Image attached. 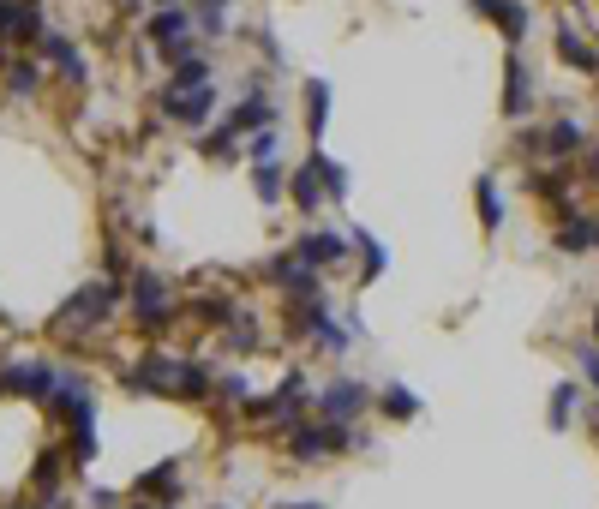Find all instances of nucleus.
I'll return each mask as SVG.
<instances>
[{
	"label": "nucleus",
	"instance_id": "nucleus-1",
	"mask_svg": "<svg viewBox=\"0 0 599 509\" xmlns=\"http://www.w3.org/2000/svg\"><path fill=\"white\" fill-rule=\"evenodd\" d=\"M126 390H150V396H210V366L204 360H168V354H144L138 372H126Z\"/></svg>",
	"mask_w": 599,
	"mask_h": 509
},
{
	"label": "nucleus",
	"instance_id": "nucleus-2",
	"mask_svg": "<svg viewBox=\"0 0 599 509\" xmlns=\"http://www.w3.org/2000/svg\"><path fill=\"white\" fill-rule=\"evenodd\" d=\"M114 306H120L114 282H84V288H78V294L48 318V330H96V324L114 318Z\"/></svg>",
	"mask_w": 599,
	"mask_h": 509
},
{
	"label": "nucleus",
	"instance_id": "nucleus-3",
	"mask_svg": "<svg viewBox=\"0 0 599 509\" xmlns=\"http://www.w3.org/2000/svg\"><path fill=\"white\" fill-rule=\"evenodd\" d=\"M348 444L360 450L366 438H360V432H348V426H336V420H324V426H300V432L288 438V456L312 468V462H324V456H336V450H348Z\"/></svg>",
	"mask_w": 599,
	"mask_h": 509
},
{
	"label": "nucleus",
	"instance_id": "nucleus-4",
	"mask_svg": "<svg viewBox=\"0 0 599 509\" xmlns=\"http://www.w3.org/2000/svg\"><path fill=\"white\" fill-rule=\"evenodd\" d=\"M132 318H138L150 336L174 324V300H168V288H162L156 270H132Z\"/></svg>",
	"mask_w": 599,
	"mask_h": 509
},
{
	"label": "nucleus",
	"instance_id": "nucleus-5",
	"mask_svg": "<svg viewBox=\"0 0 599 509\" xmlns=\"http://www.w3.org/2000/svg\"><path fill=\"white\" fill-rule=\"evenodd\" d=\"M0 390L30 396V402H48V396L60 390V372H54L48 360H12V366H0Z\"/></svg>",
	"mask_w": 599,
	"mask_h": 509
},
{
	"label": "nucleus",
	"instance_id": "nucleus-6",
	"mask_svg": "<svg viewBox=\"0 0 599 509\" xmlns=\"http://www.w3.org/2000/svg\"><path fill=\"white\" fill-rule=\"evenodd\" d=\"M216 108V84H198V90H162V114L174 126H204Z\"/></svg>",
	"mask_w": 599,
	"mask_h": 509
},
{
	"label": "nucleus",
	"instance_id": "nucleus-7",
	"mask_svg": "<svg viewBox=\"0 0 599 509\" xmlns=\"http://www.w3.org/2000/svg\"><path fill=\"white\" fill-rule=\"evenodd\" d=\"M228 126H234L240 138H252V132L276 126V102L264 96V84H258V78L246 84V102H234V108H228Z\"/></svg>",
	"mask_w": 599,
	"mask_h": 509
},
{
	"label": "nucleus",
	"instance_id": "nucleus-8",
	"mask_svg": "<svg viewBox=\"0 0 599 509\" xmlns=\"http://www.w3.org/2000/svg\"><path fill=\"white\" fill-rule=\"evenodd\" d=\"M366 402H372V396H366V384L336 378V384L318 396V414H324V420H336V426H348V420H360V414H366Z\"/></svg>",
	"mask_w": 599,
	"mask_h": 509
},
{
	"label": "nucleus",
	"instance_id": "nucleus-9",
	"mask_svg": "<svg viewBox=\"0 0 599 509\" xmlns=\"http://www.w3.org/2000/svg\"><path fill=\"white\" fill-rule=\"evenodd\" d=\"M528 108H534V72H528L522 48H510V60H504V114L522 120Z\"/></svg>",
	"mask_w": 599,
	"mask_h": 509
},
{
	"label": "nucleus",
	"instance_id": "nucleus-10",
	"mask_svg": "<svg viewBox=\"0 0 599 509\" xmlns=\"http://www.w3.org/2000/svg\"><path fill=\"white\" fill-rule=\"evenodd\" d=\"M468 6H474V12H486V18L504 30V42H510V48L528 36V6H522V0H468Z\"/></svg>",
	"mask_w": 599,
	"mask_h": 509
},
{
	"label": "nucleus",
	"instance_id": "nucleus-11",
	"mask_svg": "<svg viewBox=\"0 0 599 509\" xmlns=\"http://www.w3.org/2000/svg\"><path fill=\"white\" fill-rule=\"evenodd\" d=\"M186 30H192V12L162 6V12L144 24V42H150V48H174V42H186Z\"/></svg>",
	"mask_w": 599,
	"mask_h": 509
},
{
	"label": "nucleus",
	"instance_id": "nucleus-12",
	"mask_svg": "<svg viewBox=\"0 0 599 509\" xmlns=\"http://www.w3.org/2000/svg\"><path fill=\"white\" fill-rule=\"evenodd\" d=\"M348 246H354L348 234H330V228H324V234H300V246H294V252H300L306 264H318V270H324V264H342V258H348Z\"/></svg>",
	"mask_w": 599,
	"mask_h": 509
},
{
	"label": "nucleus",
	"instance_id": "nucleus-13",
	"mask_svg": "<svg viewBox=\"0 0 599 509\" xmlns=\"http://www.w3.org/2000/svg\"><path fill=\"white\" fill-rule=\"evenodd\" d=\"M0 36H6V42H36V36H42V12H36V6H18V0H0Z\"/></svg>",
	"mask_w": 599,
	"mask_h": 509
},
{
	"label": "nucleus",
	"instance_id": "nucleus-14",
	"mask_svg": "<svg viewBox=\"0 0 599 509\" xmlns=\"http://www.w3.org/2000/svg\"><path fill=\"white\" fill-rule=\"evenodd\" d=\"M288 192H294V204H300V210H318V204H324V198H330V192H324V180H318V168H312V162H300V168H294V174H288Z\"/></svg>",
	"mask_w": 599,
	"mask_h": 509
},
{
	"label": "nucleus",
	"instance_id": "nucleus-15",
	"mask_svg": "<svg viewBox=\"0 0 599 509\" xmlns=\"http://www.w3.org/2000/svg\"><path fill=\"white\" fill-rule=\"evenodd\" d=\"M354 252H360V282L372 288V282H378V276L390 270V252H384V246H378V240H372L366 228H354Z\"/></svg>",
	"mask_w": 599,
	"mask_h": 509
},
{
	"label": "nucleus",
	"instance_id": "nucleus-16",
	"mask_svg": "<svg viewBox=\"0 0 599 509\" xmlns=\"http://www.w3.org/2000/svg\"><path fill=\"white\" fill-rule=\"evenodd\" d=\"M48 60L60 66V78H66V84H84V78H90V66H84V54H78V48H72L66 36H48Z\"/></svg>",
	"mask_w": 599,
	"mask_h": 509
},
{
	"label": "nucleus",
	"instance_id": "nucleus-17",
	"mask_svg": "<svg viewBox=\"0 0 599 509\" xmlns=\"http://www.w3.org/2000/svg\"><path fill=\"white\" fill-rule=\"evenodd\" d=\"M324 126H330V84H324V78H306V132L324 138Z\"/></svg>",
	"mask_w": 599,
	"mask_h": 509
},
{
	"label": "nucleus",
	"instance_id": "nucleus-18",
	"mask_svg": "<svg viewBox=\"0 0 599 509\" xmlns=\"http://www.w3.org/2000/svg\"><path fill=\"white\" fill-rule=\"evenodd\" d=\"M588 144V126H576V120H552L546 126V156H576Z\"/></svg>",
	"mask_w": 599,
	"mask_h": 509
},
{
	"label": "nucleus",
	"instance_id": "nucleus-19",
	"mask_svg": "<svg viewBox=\"0 0 599 509\" xmlns=\"http://www.w3.org/2000/svg\"><path fill=\"white\" fill-rule=\"evenodd\" d=\"M594 234H599L594 216H564V222H558V252H588Z\"/></svg>",
	"mask_w": 599,
	"mask_h": 509
},
{
	"label": "nucleus",
	"instance_id": "nucleus-20",
	"mask_svg": "<svg viewBox=\"0 0 599 509\" xmlns=\"http://www.w3.org/2000/svg\"><path fill=\"white\" fill-rule=\"evenodd\" d=\"M558 60H564V66H576V72H599V54L582 42V36H576V30H570V24L558 30Z\"/></svg>",
	"mask_w": 599,
	"mask_h": 509
},
{
	"label": "nucleus",
	"instance_id": "nucleus-21",
	"mask_svg": "<svg viewBox=\"0 0 599 509\" xmlns=\"http://www.w3.org/2000/svg\"><path fill=\"white\" fill-rule=\"evenodd\" d=\"M474 198H480V222H486V234H498V228H504V198H498V180H492V174H480V180H474Z\"/></svg>",
	"mask_w": 599,
	"mask_h": 509
},
{
	"label": "nucleus",
	"instance_id": "nucleus-22",
	"mask_svg": "<svg viewBox=\"0 0 599 509\" xmlns=\"http://www.w3.org/2000/svg\"><path fill=\"white\" fill-rule=\"evenodd\" d=\"M198 84H210V54H204V48H198L192 60H180V66H174L168 90H198Z\"/></svg>",
	"mask_w": 599,
	"mask_h": 509
},
{
	"label": "nucleus",
	"instance_id": "nucleus-23",
	"mask_svg": "<svg viewBox=\"0 0 599 509\" xmlns=\"http://www.w3.org/2000/svg\"><path fill=\"white\" fill-rule=\"evenodd\" d=\"M576 408H582V390H576V384H558V390H552V414H546V420H552V432H570Z\"/></svg>",
	"mask_w": 599,
	"mask_h": 509
},
{
	"label": "nucleus",
	"instance_id": "nucleus-24",
	"mask_svg": "<svg viewBox=\"0 0 599 509\" xmlns=\"http://www.w3.org/2000/svg\"><path fill=\"white\" fill-rule=\"evenodd\" d=\"M192 24L204 36H228V0H192Z\"/></svg>",
	"mask_w": 599,
	"mask_h": 509
},
{
	"label": "nucleus",
	"instance_id": "nucleus-25",
	"mask_svg": "<svg viewBox=\"0 0 599 509\" xmlns=\"http://www.w3.org/2000/svg\"><path fill=\"white\" fill-rule=\"evenodd\" d=\"M36 84H42V66H36V60H6V90H12V96H36Z\"/></svg>",
	"mask_w": 599,
	"mask_h": 509
},
{
	"label": "nucleus",
	"instance_id": "nucleus-26",
	"mask_svg": "<svg viewBox=\"0 0 599 509\" xmlns=\"http://www.w3.org/2000/svg\"><path fill=\"white\" fill-rule=\"evenodd\" d=\"M306 162L318 168V180H324V192H330V198H348V168H342V162H330L324 150H312Z\"/></svg>",
	"mask_w": 599,
	"mask_h": 509
},
{
	"label": "nucleus",
	"instance_id": "nucleus-27",
	"mask_svg": "<svg viewBox=\"0 0 599 509\" xmlns=\"http://www.w3.org/2000/svg\"><path fill=\"white\" fill-rule=\"evenodd\" d=\"M282 186H288V180H282V168H276V162H252V192H258V204H276V198H282Z\"/></svg>",
	"mask_w": 599,
	"mask_h": 509
},
{
	"label": "nucleus",
	"instance_id": "nucleus-28",
	"mask_svg": "<svg viewBox=\"0 0 599 509\" xmlns=\"http://www.w3.org/2000/svg\"><path fill=\"white\" fill-rule=\"evenodd\" d=\"M222 342L240 348V354H252V348H258V324H252V312H234V318L222 324Z\"/></svg>",
	"mask_w": 599,
	"mask_h": 509
},
{
	"label": "nucleus",
	"instance_id": "nucleus-29",
	"mask_svg": "<svg viewBox=\"0 0 599 509\" xmlns=\"http://www.w3.org/2000/svg\"><path fill=\"white\" fill-rule=\"evenodd\" d=\"M378 402H384V414H390V420H414V414H420V396H414V390H402V384H384V396H378Z\"/></svg>",
	"mask_w": 599,
	"mask_h": 509
},
{
	"label": "nucleus",
	"instance_id": "nucleus-30",
	"mask_svg": "<svg viewBox=\"0 0 599 509\" xmlns=\"http://www.w3.org/2000/svg\"><path fill=\"white\" fill-rule=\"evenodd\" d=\"M180 480V462H156L150 474H138V498H156V492H174Z\"/></svg>",
	"mask_w": 599,
	"mask_h": 509
},
{
	"label": "nucleus",
	"instance_id": "nucleus-31",
	"mask_svg": "<svg viewBox=\"0 0 599 509\" xmlns=\"http://www.w3.org/2000/svg\"><path fill=\"white\" fill-rule=\"evenodd\" d=\"M60 474H66V456H60V450H48V456L36 462V474H30V486H36V492H54V486H60Z\"/></svg>",
	"mask_w": 599,
	"mask_h": 509
},
{
	"label": "nucleus",
	"instance_id": "nucleus-32",
	"mask_svg": "<svg viewBox=\"0 0 599 509\" xmlns=\"http://www.w3.org/2000/svg\"><path fill=\"white\" fill-rule=\"evenodd\" d=\"M192 318L210 324V330H222V324L234 318V306H228V300H192Z\"/></svg>",
	"mask_w": 599,
	"mask_h": 509
},
{
	"label": "nucleus",
	"instance_id": "nucleus-33",
	"mask_svg": "<svg viewBox=\"0 0 599 509\" xmlns=\"http://www.w3.org/2000/svg\"><path fill=\"white\" fill-rule=\"evenodd\" d=\"M312 342H318V348H330V354H342V348H348V330L324 312V318H318V330H312Z\"/></svg>",
	"mask_w": 599,
	"mask_h": 509
},
{
	"label": "nucleus",
	"instance_id": "nucleus-34",
	"mask_svg": "<svg viewBox=\"0 0 599 509\" xmlns=\"http://www.w3.org/2000/svg\"><path fill=\"white\" fill-rule=\"evenodd\" d=\"M234 138H240V132H234V126L222 120V126H216V132H210V138H204L198 150H204V156H228V150H234Z\"/></svg>",
	"mask_w": 599,
	"mask_h": 509
},
{
	"label": "nucleus",
	"instance_id": "nucleus-35",
	"mask_svg": "<svg viewBox=\"0 0 599 509\" xmlns=\"http://www.w3.org/2000/svg\"><path fill=\"white\" fill-rule=\"evenodd\" d=\"M576 366H582V378L599 390V342H588V348H576Z\"/></svg>",
	"mask_w": 599,
	"mask_h": 509
},
{
	"label": "nucleus",
	"instance_id": "nucleus-36",
	"mask_svg": "<svg viewBox=\"0 0 599 509\" xmlns=\"http://www.w3.org/2000/svg\"><path fill=\"white\" fill-rule=\"evenodd\" d=\"M276 144H282V138H276V126L252 132V156H258V162H270V156H276Z\"/></svg>",
	"mask_w": 599,
	"mask_h": 509
},
{
	"label": "nucleus",
	"instance_id": "nucleus-37",
	"mask_svg": "<svg viewBox=\"0 0 599 509\" xmlns=\"http://www.w3.org/2000/svg\"><path fill=\"white\" fill-rule=\"evenodd\" d=\"M216 390H222V402H246V378H222Z\"/></svg>",
	"mask_w": 599,
	"mask_h": 509
},
{
	"label": "nucleus",
	"instance_id": "nucleus-38",
	"mask_svg": "<svg viewBox=\"0 0 599 509\" xmlns=\"http://www.w3.org/2000/svg\"><path fill=\"white\" fill-rule=\"evenodd\" d=\"M276 509H324V504H276Z\"/></svg>",
	"mask_w": 599,
	"mask_h": 509
},
{
	"label": "nucleus",
	"instance_id": "nucleus-39",
	"mask_svg": "<svg viewBox=\"0 0 599 509\" xmlns=\"http://www.w3.org/2000/svg\"><path fill=\"white\" fill-rule=\"evenodd\" d=\"M594 342H599V312H594Z\"/></svg>",
	"mask_w": 599,
	"mask_h": 509
},
{
	"label": "nucleus",
	"instance_id": "nucleus-40",
	"mask_svg": "<svg viewBox=\"0 0 599 509\" xmlns=\"http://www.w3.org/2000/svg\"><path fill=\"white\" fill-rule=\"evenodd\" d=\"M594 174H599V150H594Z\"/></svg>",
	"mask_w": 599,
	"mask_h": 509
},
{
	"label": "nucleus",
	"instance_id": "nucleus-41",
	"mask_svg": "<svg viewBox=\"0 0 599 509\" xmlns=\"http://www.w3.org/2000/svg\"><path fill=\"white\" fill-rule=\"evenodd\" d=\"M162 6H174V0H162Z\"/></svg>",
	"mask_w": 599,
	"mask_h": 509
},
{
	"label": "nucleus",
	"instance_id": "nucleus-42",
	"mask_svg": "<svg viewBox=\"0 0 599 509\" xmlns=\"http://www.w3.org/2000/svg\"><path fill=\"white\" fill-rule=\"evenodd\" d=\"M594 246H599V234H594Z\"/></svg>",
	"mask_w": 599,
	"mask_h": 509
},
{
	"label": "nucleus",
	"instance_id": "nucleus-43",
	"mask_svg": "<svg viewBox=\"0 0 599 509\" xmlns=\"http://www.w3.org/2000/svg\"><path fill=\"white\" fill-rule=\"evenodd\" d=\"M138 509H144V504H138Z\"/></svg>",
	"mask_w": 599,
	"mask_h": 509
},
{
	"label": "nucleus",
	"instance_id": "nucleus-44",
	"mask_svg": "<svg viewBox=\"0 0 599 509\" xmlns=\"http://www.w3.org/2000/svg\"><path fill=\"white\" fill-rule=\"evenodd\" d=\"M42 509H48V504H42Z\"/></svg>",
	"mask_w": 599,
	"mask_h": 509
}]
</instances>
